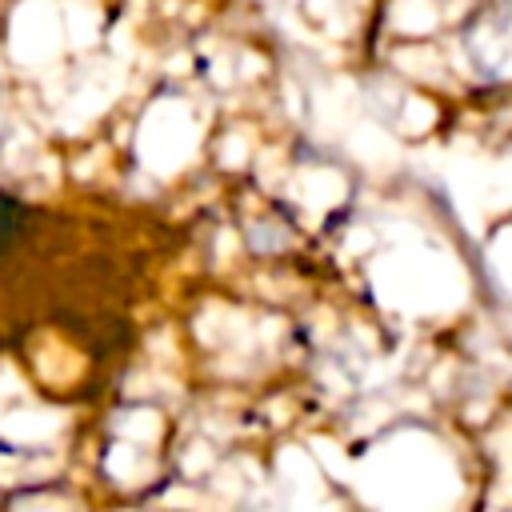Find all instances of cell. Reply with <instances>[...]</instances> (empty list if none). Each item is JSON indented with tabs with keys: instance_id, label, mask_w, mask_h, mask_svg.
<instances>
[{
	"instance_id": "cell-1",
	"label": "cell",
	"mask_w": 512,
	"mask_h": 512,
	"mask_svg": "<svg viewBox=\"0 0 512 512\" xmlns=\"http://www.w3.org/2000/svg\"><path fill=\"white\" fill-rule=\"evenodd\" d=\"M472 68L488 80H508L512 76V0L488 4L460 36Z\"/></svg>"
}]
</instances>
